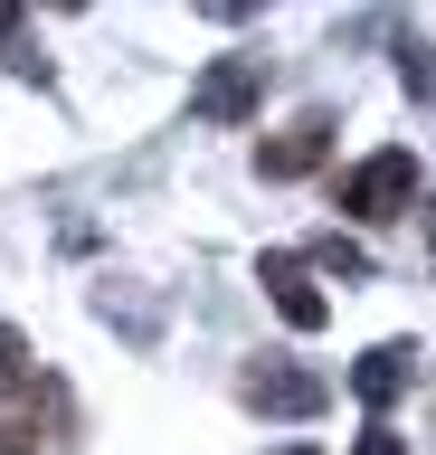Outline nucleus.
Returning a JSON list of instances; mask_svg holds the SVG:
<instances>
[{"label":"nucleus","instance_id":"9b49d317","mask_svg":"<svg viewBox=\"0 0 436 455\" xmlns=\"http://www.w3.org/2000/svg\"><path fill=\"white\" fill-rule=\"evenodd\" d=\"M275 455H322V446H275Z\"/></svg>","mask_w":436,"mask_h":455},{"label":"nucleus","instance_id":"f257e3e1","mask_svg":"<svg viewBox=\"0 0 436 455\" xmlns=\"http://www.w3.org/2000/svg\"><path fill=\"white\" fill-rule=\"evenodd\" d=\"M399 209H417V152H370V162H351L342 171V219L379 228V219H399Z\"/></svg>","mask_w":436,"mask_h":455},{"label":"nucleus","instance_id":"f8f14e48","mask_svg":"<svg viewBox=\"0 0 436 455\" xmlns=\"http://www.w3.org/2000/svg\"><path fill=\"white\" fill-rule=\"evenodd\" d=\"M427 228H436V199H427Z\"/></svg>","mask_w":436,"mask_h":455},{"label":"nucleus","instance_id":"0eeeda50","mask_svg":"<svg viewBox=\"0 0 436 455\" xmlns=\"http://www.w3.org/2000/svg\"><path fill=\"white\" fill-rule=\"evenodd\" d=\"M408 379H417V341H370V351L351 361V398H361V408H389Z\"/></svg>","mask_w":436,"mask_h":455},{"label":"nucleus","instance_id":"39448f33","mask_svg":"<svg viewBox=\"0 0 436 455\" xmlns=\"http://www.w3.org/2000/svg\"><path fill=\"white\" fill-rule=\"evenodd\" d=\"M67 427V389L58 379H29L20 398H0V455H29V446H48Z\"/></svg>","mask_w":436,"mask_h":455},{"label":"nucleus","instance_id":"1a4fd4ad","mask_svg":"<svg viewBox=\"0 0 436 455\" xmlns=\"http://www.w3.org/2000/svg\"><path fill=\"white\" fill-rule=\"evenodd\" d=\"M304 266H332L342 284H361V275H370V256L351 247V237H313V256H304Z\"/></svg>","mask_w":436,"mask_h":455},{"label":"nucleus","instance_id":"9d476101","mask_svg":"<svg viewBox=\"0 0 436 455\" xmlns=\"http://www.w3.org/2000/svg\"><path fill=\"white\" fill-rule=\"evenodd\" d=\"M351 455H408V446H399V427H379V418H370V427H361V446H351Z\"/></svg>","mask_w":436,"mask_h":455},{"label":"nucleus","instance_id":"20e7f679","mask_svg":"<svg viewBox=\"0 0 436 455\" xmlns=\"http://www.w3.org/2000/svg\"><path fill=\"white\" fill-rule=\"evenodd\" d=\"M322 152H332V114L304 105L285 133H266V142H257V171H266V180H304V171H322Z\"/></svg>","mask_w":436,"mask_h":455},{"label":"nucleus","instance_id":"423d86ee","mask_svg":"<svg viewBox=\"0 0 436 455\" xmlns=\"http://www.w3.org/2000/svg\"><path fill=\"white\" fill-rule=\"evenodd\" d=\"M257 284H266V294H275V313H285L294 332H322V323H332V304H322L313 266H304V256H294V247H275V256H266V266H257Z\"/></svg>","mask_w":436,"mask_h":455},{"label":"nucleus","instance_id":"f03ea898","mask_svg":"<svg viewBox=\"0 0 436 455\" xmlns=\"http://www.w3.org/2000/svg\"><path fill=\"white\" fill-rule=\"evenodd\" d=\"M237 398H247L257 418H322V408H332V379H322V370H294V361H257L237 379Z\"/></svg>","mask_w":436,"mask_h":455},{"label":"nucleus","instance_id":"7ed1b4c3","mask_svg":"<svg viewBox=\"0 0 436 455\" xmlns=\"http://www.w3.org/2000/svg\"><path fill=\"white\" fill-rule=\"evenodd\" d=\"M266 105V57H218L200 85H190V114L200 124H247Z\"/></svg>","mask_w":436,"mask_h":455},{"label":"nucleus","instance_id":"6e6552de","mask_svg":"<svg viewBox=\"0 0 436 455\" xmlns=\"http://www.w3.org/2000/svg\"><path fill=\"white\" fill-rule=\"evenodd\" d=\"M38 379V361H29V341H20V323H0V398H20Z\"/></svg>","mask_w":436,"mask_h":455}]
</instances>
